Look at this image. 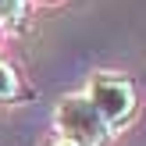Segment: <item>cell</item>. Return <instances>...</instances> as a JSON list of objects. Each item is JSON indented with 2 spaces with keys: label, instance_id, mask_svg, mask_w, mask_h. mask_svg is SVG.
<instances>
[{
  "label": "cell",
  "instance_id": "1",
  "mask_svg": "<svg viewBox=\"0 0 146 146\" xmlns=\"http://www.w3.org/2000/svg\"><path fill=\"white\" fill-rule=\"evenodd\" d=\"M86 96L100 111V118L107 121L111 132H121L125 125H132L135 111H139V89L121 71H93L89 86H86Z\"/></svg>",
  "mask_w": 146,
  "mask_h": 146
},
{
  "label": "cell",
  "instance_id": "2",
  "mask_svg": "<svg viewBox=\"0 0 146 146\" xmlns=\"http://www.w3.org/2000/svg\"><path fill=\"white\" fill-rule=\"evenodd\" d=\"M54 128H57V135H64L78 146H107L114 135L86 93H68L54 107Z\"/></svg>",
  "mask_w": 146,
  "mask_h": 146
},
{
  "label": "cell",
  "instance_id": "3",
  "mask_svg": "<svg viewBox=\"0 0 146 146\" xmlns=\"http://www.w3.org/2000/svg\"><path fill=\"white\" fill-rule=\"evenodd\" d=\"M25 96H29V89H25V82H21V75L11 64L0 61V107L18 104V100H25Z\"/></svg>",
  "mask_w": 146,
  "mask_h": 146
},
{
  "label": "cell",
  "instance_id": "4",
  "mask_svg": "<svg viewBox=\"0 0 146 146\" xmlns=\"http://www.w3.org/2000/svg\"><path fill=\"white\" fill-rule=\"evenodd\" d=\"M29 18V0H0V29H21Z\"/></svg>",
  "mask_w": 146,
  "mask_h": 146
},
{
  "label": "cell",
  "instance_id": "5",
  "mask_svg": "<svg viewBox=\"0 0 146 146\" xmlns=\"http://www.w3.org/2000/svg\"><path fill=\"white\" fill-rule=\"evenodd\" d=\"M46 146H78V143H71V139H64V135H54Z\"/></svg>",
  "mask_w": 146,
  "mask_h": 146
}]
</instances>
